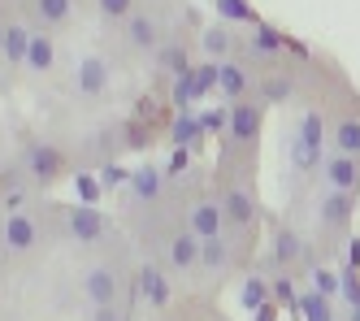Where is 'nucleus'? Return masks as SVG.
Listing matches in <instances>:
<instances>
[{
  "instance_id": "22",
  "label": "nucleus",
  "mask_w": 360,
  "mask_h": 321,
  "mask_svg": "<svg viewBox=\"0 0 360 321\" xmlns=\"http://www.w3.org/2000/svg\"><path fill=\"white\" fill-rule=\"evenodd\" d=\"M126 178V170L117 165V160H109V165H105V182H122Z\"/></svg>"
},
{
  "instance_id": "4",
  "label": "nucleus",
  "mask_w": 360,
  "mask_h": 321,
  "mask_svg": "<svg viewBox=\"0 0 360 321\" xmlns=\"http://www.w3.org/2000/svg\"><path fill=\"white\" fill-rule=\"evenodd\" d=\"M256 130H261V109H256V104H239L235 118H230V139H235V144H252Z\"/></svg>"
},
{
  "instance_id": "6",
  "label": "nucleus",
  "mask_w": 360,
  "mask_h": 321,
  "mask_svg": "<svg viewBox=\"0 0 360 321\" xmlns=\"http://www.w3.org/2000/svg\"><path fill=\"white\" fill-rule=\"evenodd\" d=\"M169 260H174V270H191V265L200 260V244H195L187 230L169 239Z\"/></svg>"
},
{
  "instance_id": "14",
  "label": "nucleus",
  "mask_w": 360,
  "mask_h": 321,
  "mask_svg": "<svg viewBox=\"0 0 360 321\" xmlns=\"http://www.w3.org/2000/svg\"><path fill=\"white\" fill-rule=\"evenodd\" d=\"M35 13L44 22H65L70 18V0H35Z\"/></svg>"
},
{
  "instance_id": "19",
  "label": "nucleus",
  "mask_w": 360,
  "mask_h": 321,
  "mask_svg": "<svg viewBox=\"0 0 360 321\" xmlns=\"http://www.w3.org/2000/svg\"><path fill=\"white\" fill-rule=\"evenodd\" d=\"M100 13H109V18H126V13H131V0H100Z\"/></svg>"
},
{
  "instance_id": "8",
  "label": "nucleus",
  "mask_w": 360,
  "mask_h": 321,
  "mask_svg": "<svg viewBox=\"0 0 360 321\" xmlns=\"http://www.w3.org/2000/svg\"><path fill=\"white\" fill-rule=\"evenodd\" d=\"M0 48H5V57L18 65V61H27V48H31V31L27 26H5V39H0Z\"/></svg>"
},
{
  "instance_id": "21",
  "label": "nucleus",
  "mask_w": 360,
  "mask_h": 321,
  "mask_svg": "<svg viewBox=\"0 0 360 321\" xmlns=\"http://www.w3.org/2000/svg\"><path fill=\"white\" fill-rule=\"evenodd\" d=\"M22 204H27V196H22V191H18V187H13V191L5 196V208H9V218H13V213H18Z\"/></svg>"
},
{
  "instance_id": "11",
  "label": "nucleus",
  "mask_w": 360,
  "mask_h": 321,
  "mask_svg": "<svg viewBox=\"0 0 360 321\" xmlns=\"http://www.w3.org/2000/svg\"><path fill=\"white\" fill-rule=\"evenodd\" d=\"M161 39V31H157V22L152 18H131V44L135 48H152Z\"/></svg>"
},
{
  "instance_id": "1",
  "label": "nucleus",
  "mask_w": 360,
  "mask_h": 321,
  "mask_svg": "<svg viewBox=\"0 0 360 321\" xmlns=\"http://www.w3.org/2000/svg\"><path fill=\"white\" fill-rule=\"evenodd\" d=\"M83 287H87L91 304H117V296H122V274L113 270V265H96V270H87Z\"/></svg>"
},
{
  "instance_id": "12",
  "label": "nucleus",
  "mask_w": 360,
  "mask_h": 321,
  "mask_svg": "<svg viewBox=\"0 0 360 321\" xmlns=\"http://www.w3.org/2000/svg\"><path fill=\"white\" fill-rule=\"evenodd\" d=\"M27 65H31V70H48V65H53V44H48L44 35H31V48H27Z\"/></svg>"
},
{
  "instance_id": "9",
  "label": "nucleus",
  "mask_w": 360,
  "mask_h": 321,
  "mask_svg": "<svg viewBox=\"0 0 360 321\" xmlns=\"http://www.w3.org/2000/svg\"><path fill=\"white\" fill-rule=\"evenodd\" d=\"M5 244L9 248H31L35 244V222H27V218H22V213H13V218L5 222Z\"/></svg>"
},
{
  "instance_id": "18",
  "label": "nucleus",
  "mask_w": 360,
  "mask_h": 321,
  "mask_svg": "<svg viewBox=\"0 0 360 321\" xmlns=\"http://www.w3.org/2000/svg\"><path fill=\"white\" fill-rule=\"evenodd\" d=\"M91 321H126V313H122L117 304H96V313H91Z\"/></svg>"
},
{
  "instance_id": "15",
  "label": "nucleus",
  "mask_w": 360,
  "mask_h": 321,
  "mask_svg": "<svg viewBox=\"0 0 360 321\" xmlns=\"http://www.w3.org/2000/svg\"><path fill=\"white\" fill-rule=\"evenodd\" d=\"M339 148H343V156L360 152V122H343L339 126Z\"/></svg>"
},
{
  "instance_id": "2",
  "label": "nucleus",
  "mask_w": 360,
  "mask_h": 321,
  "mask_svg": "<svg viewBox=\"0 0 360 321\" xmlns=\"http://www.w3.org/2000/svg\"><path fill=\"white\" fill-rule=\"evenodd\" d=\"M74 83H79L83 96H100V92L109 87V65L87 57V61H79V70H74Z\"/></svg>"
},
{
  "instance_id": "23",
  "label": "nucleus",
  "mask_w": 360,
  "mask_h": 321,
  "mask_svg": "<svg viewBox=\"0 0 360 321\" xmlns=\"http://www.w3.org/2000/svg\"><path fill=\"white\" fill-rule=\"evenodd\" d=\"M317 287H321V291H334V278H330L326 270H317Z\"/></svg>"
},
{
  "instance_id": "13",
  "label": "nucleus",
  "mask_w": 360,
  "mask_h": 321,
  "mask_svg": "<svg viewBox=\"0 0 360 321\" xmlns=\"http://www.w3.org/2000/svg\"><path fill=\"white\" fill-rule=\"evenodd\" d=\"M131 182H135V196H139V200H152V196L161 191V174L152 170V165H148V170H139Z\"/></svg>"
},
{
  "instance_id": "16",
  "label": "nucleus",
  "mask_w": 360,
  "mask_h": 321,
  "mask_svg": "<svg viewBox=\"0 0 360 321\" xmlns=\"http://www.w3.org/2000/svg\"><path fill=\"white\" fill-rule=\"evenodd\" d=\"M304 308H308V321H330V308H326V300H321V296H308V300H304Z\"/></svg>"
},
{
  "instance_id": "7",
  "label": "nucleus",
  "mask_w": 360,
  "mask_h": 321,
  "mask_svg": "<svg viewBox=\"0 0 360 321\" xmlns=\"http://www.w3.org/2000/svg\"><path fill=\"white\" fill-rule=\"evenodd\" d=\"M326 174H330L334 187H343V191H356V187H360V170H356L352 156H334L330 165H326Z\"/></svg>"
},
{
  "instance_id": "25",
  "label": "nucleus",
  "mask_w": 360,
  "mask_h": 321,
  "mask_svg": "<svg viewBox=\"0 0 360 321\" xmlns=\"http://www.w3.org/2000/svg\"><path fill=\"white\" fill-rule=\"evenodd\" d=\"M0 39H5V22H0Z\"/></svg>"
},
{
  "instance_id": "5",
  "label": "nucleus",
  "mask_w": 360,
  "mask_h": 321,
  "mask_svg": "<svg viewBox=\"0 0 360 321\" xmlns=\"http://www.w3.org/2000/svg\"><path fill=\"white\" fill-rule=\"evenodd\" d=\"M31 174L35 178H57L61 174V152L48 148V144H35L31 148Z\"/></svg>"
},
{
  "instance_id": "20",
  "label": "nucleus",
  "mask_w": 360,
  "mask_h": 321,
  "mask_svg": "<svg viewBox=\"0 0 360 321\" xmlns=\"http://www.w3.org/2000/svg\"><path fill=\"white\" fill-rule=\"evenodd\" d=\"M261 300H265V287H261V282H248V287H243V304H248V308H261Z\"/></svg>"
},
{
  "instance_id": "3",
  "label": "nucleus",
  "mask_w": 360,
  "mask_h": 321,
  "mask_svg": "<svg viewBox=\"0 0 360 321\" xmlns=\"http://www.w3.org/2000/svg\"><path fill=\"white\" fill-rule=\"evenodd\" d=\"M70 234L83 239V244H96V239L105 234V222H100V213H96L91 204H83V208L70 213Z\"/></svg>"
},
{
  "instance_id": "24",
  "label": "nucleus",
  "mask_w": 360,
  "mask_h": 321,
  "mask_svg": "<svg viewBox=\"0 0 360 321\" xmlns=\"http://www.w3.org/2000/svg\"><path fill=\"white\" fill-rule=\"evenodd\" d=\"M261 321H274V313H269V308H261Z\"/></svg>"
},
{
  "instance_id": "10",
  "label": "nucleus",
  "mask_w": 360,
  "mask_h": 321,
  "mask_svg": "<svg viewBox=\"0 0 360 321\" xmlns=\"http://www.w3.org/2000/svg\"><path fill=\"white\" fill-rule=\"evenodd\" d=\"M139 287H143V296H148L152 304H157V308L169 300V287H165V278H161L157 265H143V270H139Z\"/></svg>"
},
{
  "instance_id": "17",
  "label": "nucleus",
  "mask_w": 360,
  "mask_h": 321,
  "mask_svg": "<svg viewBox=\"0 0 360 321\" xmlns=\"http://www.w3.org/2000/svg\"><path fill=\"white\" fill-rule=\"evenodd\" d=\"M74 187H79V196H83V204H96V196H100V187L87 178V174H79L74 178Z\"/></svg>"
}]
</instances>
